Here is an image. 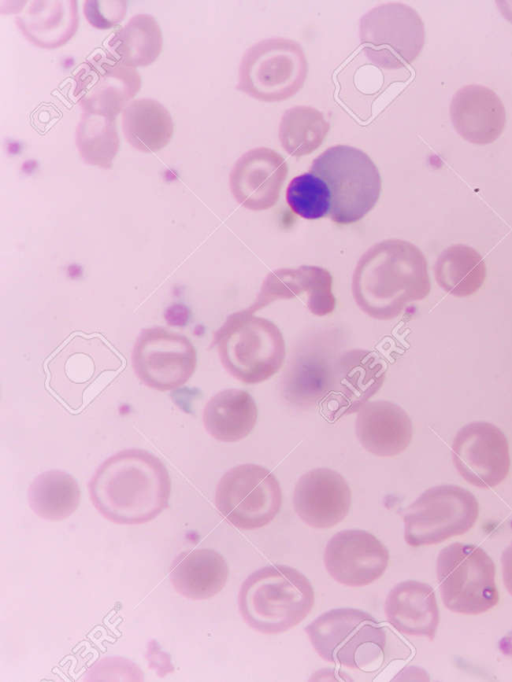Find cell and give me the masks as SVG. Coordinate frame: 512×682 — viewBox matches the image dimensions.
<instances>
[{"instance_id": "1", "label": "cell", "mask_w": 512, "mask_h": 682, "mask_svg": "<svg viewBox=\"0 0 512 682\" xmlns=\"http://www.w3.org/2000/svg\"><path fill=\"white\" fill-rule=\"evenodd\" d=\"M91 502L109 521L139 525L167 506L171 479L166 466L143 449H125L102 462L88 483Z\"/></svg>"}, {"instance_id": "30", "label": "cell", "mask_w": 512, "mask_h": 682, "mask_svg": "<svg viewBox=\"0 0 512 682\" xmlns=\"http://www.w3.org/2000/svg\"><path fill=\"white\" fill-rule=\"evenodd\" d=\"M75 143L84 163L110 169L120 144L115 119L82 112Z\"/></svg>"}, {"instance_id": "29", "label": "cell", "mask_w": 512, "mask_h": 682, "mask_svg": "<svg viewBox=\"0 0 512 682\" xmlns=\"http://www.w3.org/2000/svg\"><path fill=\"white\" fill-rule=\"evenodd\" d=\"M329 128V123L319 110L295 106L281 118L279 140L289 155L301 157L312 153L322 144Z\"/></svg>"}, {"instance_id": "19", "label": "cell", "mask_w": 512, "mask_h": 682, "mask_svg": "<svg viewBox=\"0 0 512 682\" xmlns=\"http://www.w3.org/2000/svg\"><path fill=\"white\" fill-rule=\"evenodd\" d=\"M302 295L306 296V304L312 314L325 316L332 313L336 300L329 271L308 265L274 270L266 276L259 294L247 310L254 313L274 301Z\"/></svg>"}, {"instance_id": "10", "label": "cell", "mask_w": 512, "mask_h": 682, "mask_svg": "<svg viewBox=\"0 0 512 682\" xmlns=\"http://www.w3.org/2000/svg\"><path fill=\"white\" fill-rule=\"evenodd\" d=\"M360 40L372 63L383 69H399L420 54L425 42L424 23L408 5H379L361 17Z\"/></svg>"}, {"instance_id": "24", "label": "cell", "mask_w": 512, "mask_h": 682, "mask_svg": "<svg viewBox=\"0 0 512 682\" xmlns=\"http://www.w3.org/2000/svg\"><path fill=\"white\" fill-rule=\"evenodd\" d=\"M229 568L224 557L212 549L181 552L173 560L169 578L174 589L192 600L209 599L225 586Z\"/></svg>"}, {"instance_id": "23", "label": "cell", "mask_w": 512, "mask_h": 682, "mask_svg": "<svg viewBox=\"0 0 512 682\" xmlns=\"http://www.w3.org/2000/svg\"><path fill=\"white\" fill-rule=\"evenodd\" d=\"M15 17L22 34L32 44L45 49L64 45L76 33L79 23L74 0L27 1Z\"/></svg>"}, {"instance_id": "14", "label": "cell", "mask_w": 512, "mask_h": 682, "mask_svg": "<svg viewBox=\"0 0 512 682\" xmlns=\"http://www.w3.org/2000/svg\"><path fill=\"white\" fill-rule=\"evenodd\" d=\"M451 453L458 473L476 487H495L509 472L507 438L488 422H471L462 427L453 440Z\"/></svg>"}, {"instance_id": "20", "label": "cell", "mask_w": 512, "mask_h": 682, "mask_svg": "<svg viewBox=\"0 0 512 682\" xmlns=\"http://www.w3.org/2000/svg\"><path fill=\"white\" fill-rule=\"evenodd\" d=\"M450 117L456 132L466 141L485 145L503 132L506 112L499 96L482 85H467L453 95Z\"/></svg>"}, {"instance_id": "31", "label": "cell", "mask_w": 512, "mask_h": 682, "mask_svg": "<svg viewBox=\"0 0 512 682\" xmlns=\"http://www.w3.org/2000/svg\"><path fill=\"white\" fill-rule=\"evenodd\" d=\"M286 201L291 210L304 219L314 220L329 215L330 191L326 183L311 172L290 181Z\"/></svg>"}, {"instance_id": "21", "label": "cell", "mask_w": 512, "mask_h": 682, "mask_svg": "<svg viewBox=\"0 0 512 682\" xmlns=\"http://www.w3.org/2000/svg\"><path fill=\"white\" fill-rule=\"evenodd\" d=\"M355 431L362 447L379 457L400 454L413 435L412 422L406 411L385 400L368 401L360 408Z\"/></svg>"}, {"instance_id": "11", "label": "cell", "mask_w": 512, "mask_h": 682, "mask_svg": "<svg viewBox=\"0 0 512 682\" xmlns=\"http://www.w3.org/2000/svg\"><path fill=\"white\" fill-rule=\"evenodd\" d=\"M282 492L276 476L257 464L228 470L218 482L215 506L233 526L253 530L268 525L278 514Z\"/></svg>"}, {"instance_id": "6", "label": "cell", "mask_w": 512, "mask_h": 682, "mask_svg": "<svg viewBox=\"0 0 512 682\" xmlns=\"http://www.w3.org/2000/svg\"><path fill=\"white\" fill-rule=\"evenodd\" d=\"M305 632L318 655L330 663L364 670L384 658V627L360 609L326 611L307 625Z\"/></svg>"}, {"instance_id": "8", "label": "cell", "mask_w": 512, "mask_h": 682, "mask_svg": "<svg viewBox=\"0 0 512 682\" xmlns=\"http://www.w3.org/2000/svg\"><path fill=\"white\" fill-rule=\"evenodd\" d=\"M307 70L299 43L284 38L266 39L244 53L236 88L263 102L282 101L302 88Z\"/></svg>"}, {"instance_id": "28", "label": "cell", "mask_w": 512, "mask_h": 682, "mask_svg": "<svg viewBox=\"0 0 512 682\" xmlns=\"http://www.w3.org/2000/svg\"><path fill=\"white\" fill-rule=\"evenodd\" d=\"M163 37L159 24L152 15L137 14L109 40L112 55L127 67L147 66L162 51Z\"/></svg>"}, {"instance_id": "13", "label": "cell", "mask_w": 512, "mask_h": 682, "mask_svg": "<svg viewBox=\"0 0 512 682\" xmlns=\"http://www.w3.org/2000/svg\"><path fill=\"white\" fill-rule=\"evenodd\" d=\"M74 96L83 112L116 119L141 87L135 68L121 64L109 53L83 63L75 75Z\"/></svg>"}, {"instance_id": "5", "label": "cell", "mask_w": 512, "mask_h": 682, "mask_svg": "<svg viewBox=\"0 0 512 682\" xmlns=\"http://www.w3.org/2000/svg\"><path fill=\"white\" fill-rule=\"evenodd\" d=\"M310 172L321 178L330 191V219L351 224L373 209L381 193V176L372 159L348 146L329 147L316 157Z\"/></svg>"}, {"instance_id": "25", "label": "cell", "mask_w": 512, "mask_h": 682, "mask_svg": "<svg viewBox=\"0 0 512 682\" xmlns=\"http://www.w3.org/2000/svg\"><path fill=\"white\" fill-rule=\"evenodd\" d=\"M258 409L253 397L242 389H225L212 396L203 410L206 431L221 442L247 437L256 425Z\"/></svg>"}, {"instance_id": "16", "label": "cell", "mask_w": 512, "mask_h": 682, "mask_svg": "<svg viewBox=\"0 0 512 682\" xmlns=\"http://www.w3.org/2000/svg\"><path fill=\"white\" fill-rule=\"evenodd\" d=\"M323 560L326 571L335 581L362 587L384 574L389 552L372 533L350 529L337 532L329 539Z\"/></svg>"}, {"instance_id": "2", "label": "cell", "mask_w": 512, "mask_h": 682, "mask_svg": "<svg viewBox=\"0 0 512 682\" xmlns=\"http://www.w3.org/2000/svg\"><path fill=\"white\" fill-rule=\"evenodd\" d=\"M430 291L427 263L415 245L387 239L371 246L358 260L352 277L357 306L378 320L397 317Z\"/></svg>"}, {"instance_id": "9", "label": "cell", "mask_w": 512, "mask_h": 682, "mask_svg": "<svg viewBox=\"0 0 512 682\" xmlns=\"http://www.w3.org/2000/svg\"><path fill=\"white\" fill-rule=\"evenodd\" d=\"M478 515V501L467 489L457 485L434 486L406 509L404 538L412 547L437 544L470 530Z\"/></svg>"}, {"instance_id": "15", "label": "cell", "mask_w": 512, "mask_h": 682, "mask_svg": "<svg viewBox=\"0 0 512 682\" xmlns=\"http://www.w3.org/2000/svg\"><path fill=\"white\" fill-rule=\"evenodd\" d=\"M385 366L372 352L352 349L342 353L331 366V383L321 401L326 416L336 420L360 408L381 388Z\"/></svg>"}, {"instance_id": "3", "label": "cell", "mask_w": 512, "mask_h": 682, "mask_svg": "<svg viewBox=\"0 0 512 682\" xmlns=\"http://www.w3.org/2000/svg\"><path fill=\"white\" fill-rule=\"evenodd\" d=\"M315 595L308 578L287 565H268L251 573L238 593L245 623L263 634L285 632L310 613Z\"/></svg>"}, {"instance_id": "22", "label": "cell", "mask_w": 512, "mask_h": 682, "mask_svg": "<svg viewBox=\"0 0 512 682\" xmlns=\"http://www.w3.org/2000/svg\"><path fill=\"white\" fill-rule=\"evenodd\" d=\"M387 621L399 632L433 640L440 615L433 588L423 582L406 580L395 585L385 601Z\"/></svg>"}, {"instance_id": "32", "label": "cell", "mask_w": 512, "mask_h": 682, "mask_svg": "<svg viewBox=\"0 0 512 682\" xmlns=\"http://www.w3.org/2000/svg\"><path fill=\"white\" fill-rule=\"evenodd\" d=\"M125 1H92L83 5V13L89 24L97 29H108L121 22L125 17Z\"/></svg>"}, {"instance_id": "12", "label": "cell", "mask_w": 512, "mask_h": 682, "mask_svg": "<svg viewBox=\"0 0 512 682\" xmlns=\"http://www.w3.org/2000/svg\"><path fill=\"white\" fill-rule=\"evenodd\" d=\"M131 360L143 384L158 391H170L190 379L196 369L197 355L184 335L152 327L138 335Z\"/></svg>"}, {"instance_id": "33", "label": "cell", "mask_w": 512, "mask_h": 682, "mask_svg": "<svg viewBox=\"0 0 512 682\" xmlns=\"http://www.w3.org/2000/svg\"><path fill=\"white\" fill-rule=\"evenodd\" d=\"M501 563L504 585L512 595V544L503 551Z\"/></svg>"}, {"instance_id": "26", "label": "cell", "mask_w": 512, "mask_h": 682, "mask_svg": "<svg viewBox=\"0 0 512 682\" xmlns=\"http://www.w3.org/2000/svg\"><path fill=\"white\" fill-rule=\"evenodd\" d=\"M122 130L128 143L144 153L167 146L174 132L169 111L151 98L132 100L122 113Z\"/></svg>"}, {"instance_id": "18", "label": "cell", "mask_w": 512, "mask_h": 682, "mask_svg": "<svg viewBox=\"0 0 512 682\" xmlns=\"http://www.w3.org/2000/svg\"><path fill=\"white\" fill-rule=\"evenodd\" d=\"M351 489L338 472L316 468L303 474L293 494L294 510L300 519L313 528H331L349 513Z\"/></svg>"}, {"instance_id": "7", "label": "cell", "mask_w": 512, "mask_h": 682, "mask_svg": "<svg viewBox=\"0 0 512 682\" xmlns=\"http://www.w3.org/2000/svg\"><path fill=\"white\" fill-rule=\"evenodd\" d=\"M436 572L443 604L452 612L481 614L499 602L494 562L477 545L455 542L444 547Z\"/></svg>"}, {"instance_id": "17", "label": "cell", "mask_w": 512, "mask_h": 682, "mask_svg": "<svg viewBox=\"0 0 512 682\" xmlns=\"http://www.w3.org/2000/svg\"><path fill=\"white\" fill-rule=\"evenodd\" d=\"M287 174V163L279 153L266 147L254 148L235 162L229 176L230 190L243 207L267 210L278 201Z\"/></svg>"}, {"instance_id": "27", "label": "cell", "mask_w": 512, "mask_h": 682, "mask_svg": "<svg viewBox=\"0 0 512 682\" xmlns=\"http://www.w3.org/2000/svg\"><path fill=\"white\" fill-rule=\"evenodd\" d=\"M81 492L76 479L61 470L45 471L32 481L28 502L40 518L60 521L71 516L79 506Z\"/></svg>"}, {"instance_id": "4", "label": "cell", "mask_w": 512, "mask_h": 682, "mask_svg": "<svg viewBox=\"0 0 512 682\" xmlns=\"http://www.w3.org/2000/svg\"><path fill=\"white\" fill-rule=\"evenodd\" d=\"M225 370L245 384L261 383L276 374L285 359V341L272 321L247 309L232 313L215 332Z\"/></svg>"}]
</instances>
